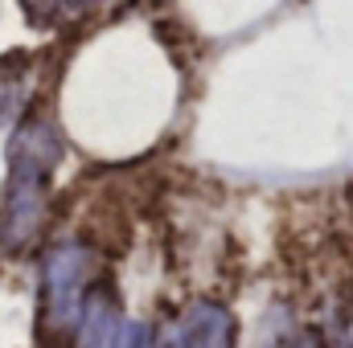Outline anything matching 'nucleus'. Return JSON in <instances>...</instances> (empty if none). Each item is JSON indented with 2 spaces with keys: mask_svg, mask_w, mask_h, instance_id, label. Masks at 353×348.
I'll return each instance as SVG.
<instances>
[{
  "mask_svg": "<svg viewBox=\"0 0 353 348\" xmlns=\"http://www.w3.org/2000/svg\"><path fill=\"white\" fill-rule=\"evenodd\" d=\"M50 173L8 164V188L0 197V254H21L46 230V184Z\"/></svg>",
  "mask_w": 353,
  "mask_h": 348,
  "instance_id": "2",
  "label": "nucleus"
},
{
  "mask_svg": "<svg viewBox=\"0 0 353 348\" xmlns=\"http://www.w3.org/2000/svg\"><path fill=\"white\" fill-rule=\"evenodd\" d=\"M345 348H353V303H350V316H345Z\"/></svg>",
  "mask_w": 353,
  "mask_h": 348,
  "instance_id": "8",
  "label": "nucleus"
},
{
  "mask_svg": "<svg viewBox=\"0 0 353 348\" xmlns=\"http://www.w3.org/2000/svg\"><path fill=\"white\" fill-rule=\"evenodd\" d=\"M123 348H152V328L132 324V328H128V340H123Z\"/></svg>",
  "mask_w": 353,
  "mask_h": 348,
  "instance_id": "6",
  "label": "nucleus"
},
{
  "mask_svg": "<svg viewBox=\"0 0 353 348\" xmlns=\"http://www.w3.org/2000/svg\"><path fill=\"white\" fill-rule=\"evenodd\" d=\"M119 336H123L119 299L107 283H94L74 320V348H119Z\"/></svg>",
  "mask_w": 353,
  "mask_h": 348,
  "instance_id": "4",
  "label": "nucleus"
},
{
  "mask_svg": "<svg viewBox=\"0 0 353 348\" xmlns=\"http://www.w3.org/2000/svg\"><path fill=\"white\" fill-rule=\"evenodd\" d=\"M292 348H325V340H321L316 332H308V336H300V340H296Z\"/></svg>",
  "mask_w": 353,
  "mask_h": 348,
  "instance_id": "7",
  "label": "nucleus"
},
{
  "mask_svg": "<svg viewBox=\"0 0 353 348\" xmlns=\"http://www.w3.org/2000/svg\"><path fill=\"white\" fill-rule=\"evenodd\" d=\"M41 312L54 332L74 328L83 299L94 287V250L87 242H58L41 266Z\"/></svg>",
  "mask_w": 353,
  "mask_h": 348,
  "instance_id": "1",
  "label": "nucleus"
},
{
  "mask_svg": "<svg viewBox=\"0 0 353 348\" xmlns=\"http://www.w3.org/2000/svg\"><path fill=\"white\" fill-rule=\"evenodd\" d=\"M29 98H33V54L29 50L4 54L0 58V127L21 123Z\"/></svg>",
  "mask_w": 353,
  "mask_h": 348,
  "instance_id": "5",
  "label": "nucleus"
},
{
  "mask_svg": "<svg viewBox=\"0 0 353 348\" xmlns=\"http://www.w3.org/2000/svg\"><path fill=\"white\" fill-rule=\"evenodd\" d=\"M234 316L218 303H193L173 324L169 340L161 348H234Z\"/></svg>",
  "mask_w": 353,
  "mask_h": 348,
  "instance_id": "3",
  "label": "nucleus"
}]
</instances>
